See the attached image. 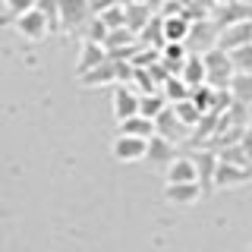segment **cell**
<instances>
[{
	"label": "cell",
	"instance_id": "cell-14",
	"mask_svg": "<svg viewBox=\"0 0 252 252\" xmlns=\"http://www.w3.org/2000/svg\"><path fill=\"white\" fill-rule=\"evenodd\" d=\"M164 195L173 205H192L202 195V186L199 183H167L164 186Z\"/></svg>",
	"mask_w": 252,
	"mask_h": 252
},
{
	"label": "cell",
	"instance_id": "cell-20",
	"mask_svg": "<svg viewBox=\"0 0 252 252\" xmlns=\"http://www.w3.org/2000/svg\"><path fill=\"white\" fill-rule=\"evenodd\" d=\"M167 107V98H164L161 92H145V94H139V114L142 117H155L161 114V110Z\"/></svg>",
	"mask_w": 252,
	"mask_h": 252
},
{
	"label": "cell",
	"instance_id": "cell-1",
	"mask_svg": "<svg viewBox=\"0 0 252 252\" xmlns=\"http://www.w3.org/2000/svg\"><path fill=\"white\" fill-rule=\"evenodd\" d=\"M202 63H205V85L211 89H227L233 79V63H230V54L220 51V47H211V51L202 54Z\"/></svg>",
	"mask_w": 252,
	"mask_h": 252
},
{
	"label": "cell",
	"instance_id": "cell-6",
	"mask_svg": "<svg viewBox=\"0 0 252 252\" xmlns=\"http://www.w3.org/2000/svg\"><path fill=\"white\" fill-rule=\"evenodd\" d=\"M173 158H177L173 142H167L164 136H158V132H155V136L148 139V148H145V158H142V161H145L152 170H167Z\"/></svg>",
	"mask_w": 252,
	"mask_h": 252
},
{
	"label": "cell",
	"instance_id": "cell-15",
	"mask_svg": "<svg viewBox=\"0 0 252 252\" xmlns=\"http://www.w3.org/2000/svg\"><path fill=\"white\" fill-rule=\"evenodd\" d=\"M167 183H199L192 158H173L167 167Z\"/></svg>",
	"mask_w": 252,
	"mask_h": 252
},
{
	"label": "cell",
	"instance_id": "cell-16",
	"mask_svg": "<svg viewBox=\"0 0 252 252\" xmlns=\"http://www.w3.org/2000/svg\"><path fill=\"white\" fill-rule=\"evenodd\" d=\"M189 16H164L161 19V32H164V41H186L189 35Z\"/></svg>",
	"mask_w": 252,
	"mask_h": 252
},
{
	"label": "cell",
	"instance_id": "cell-17",
	"mask_svg": "<svg viewBox=\"0 0 252 252\" xmlns=\"http://www.w3.org/2000/svg\"><path fill=\"white\" fill-rule=\"evenodd\" d=\"M132 44H139V35H136L132 29H126V26L110 29V32H107V38H104V51H107V54L123 51V47H132Z\"/></svg>",
	"mask_w": 252,
	"mask_h": 252
},
{
	"label": "cell",
	"instance_id": "cell-7",
	"mask_svg": "<svg viewBox=\"0 0 252 252\" xmlns=\"http://www.w3.org/2000/svg\"><path fill=\"white\" fill-rule=\"evenodd\" d=\"M92 16L94 13H92L89 0H60V26L66 32H79Z\"/></svg>",
	"mask_w": 252,
	"mask_h": 252
},
{
	"label": "cell",
	"instance_id": "cell-12",
	"mask_svg": "<svg viewBox=\"0 0 252 252\" xmlns=\"http://www.w3.org/2000/svg\"><path fill=\"white\" fill-rule=\"evenodd\" d=\"M107 60V51H104V44H98V41H89L85 38L82 47H79V60H76V69H79V76L82 73H89V69H94L98 63H104Z\"/></svg>",
	"mask_w": 252,
	"mask_h": 252
},
{
	"label": "cell",
	"instance_id": "cell-9",
	"mask_svg": "<svg viewBox=\"0 0 252 252\" xmlns=\"http://www.w3.org/2000/svg\"><path fill=\"white\" fill-rule=\"evenodd\" d=\"M252 180V164H227V161H218L215 167V189H233L240 183Z\"/></svg>",
	"mask_w": 252,
	"mask_h": 252
},
{
	"label": "cell",
	"instance_id": "cell-2",
	"mask_svg": "<svg viewBox=\"0 0 252 252\" xmlns=\"http://www.w3.org/2000/svg\"><path fill=\"white\" fill-rule=\"evenodd\" d=\"M183 44L189 54H205L211 47H218V22L215 19H195L189 26V35Z\"/></svg>",
	"mask_w": 252,
	"mask_h": 252
},
{
	"label": "cell",
	"instance_id": "cell-4",
	"mask_svg": "<svg viewBox=\"0 0 252 252\" xmlns=\"http://www.w3.org/2000/svg\"><path fill=\"white\" fill-rule=\"evenodd\" d=\"M155 132L177 145V142H189V132H192V129H189V126H186L183 120H180V117L170 110V104H167V107L161 110V114L155 117Z\"/></svg>",
	"mask_w": 252,
	"mask_h": 252
},
{
	"label": "cell",
	"instance_id": "cell-22",
	"mask_svg": "<svg viewBox=\"0 0 252 252\" xmlns=\"http://www.w3.org/2000/svg\"><path fill=\"white\" fill-rule=\"evenodd\" d=\"M94 16H101V22H104L107 29H120V26H126V6L117 3V0H110L104 10L94 13Z\"/></svg>",
	"mask_w": 252,
	"mask_h": 252
},
{
	"label": "cell",
	"instance_id": "cell-3",
	"mask_svg": "<svg viewBox=\"0 0 252 252\" xmlns=\"http://www.w3.org/2000/svg\"><path fill=\"white\" fill-rule=\"evenodd\" d=\"M13 26H16V32H19L26 41H44L47 32H51V22H47V16L38 10V6L29 10V13H22V16H16Z\"/></svg>",
	"mask_w": 252,
	"mask_h": 252
},
{
	"label": "cell",
	"instance_id": "cell-29",
	"mask_svg": "<svg viewBox=\"0 0 252 252\" xmlns=\"http://www.w3.org/2000/svg\"><path fill=\"white\" fill-rule=\"evenodd\" d=\"M236 145H240L243 155L252 161V126H246V129H243V136H240V142H236Z\"/></svg>",
	"mask_w": 252,
	"mask_h": 252
},
{
	"label": "cell",
	"instance_id": "cell-18",
	"mask_svg": "<svg viewBox=\"0 0 252 252\" xmlns=\"http://www.w3.org/2000/svg\"><path fill=\"white\" fill-rule=\"evenodd\" d=\"M120 132H123V136L152 139V136H155V120H152V117L136 114V117H129V120H123V123H120Z\"/></svg>",
	"mask_w": 252,
	"mask_h": 252
},
{
	"label": "cell",
	"instance_id": "cell-26",
	"mask_svg": "<svg viewBox=\"0 0 252 252\" xmlns=\"http://www.w3.org/2000/svg\"><path fill=\"white\" fill-rule=\"evenodd\" d=\"M230 63H233L236 73L252 76V44H243V47H236V51H230Z\"/></svg>",
	"mask_w": 252,
	"mask_h": 252
},
{
	"label": "cell",
	"instance_id": "cell-5",
	"mask_svg": "<svg viewBox=\"0 0 252 252\" xmlns=\"http://www.w3.org/2000/svg\"><path fill=\"white\" fill-rule=\"evenodd\" d=\"M243 44H252V19H240V22H230V26L218 29V47L220 51H236Z\"/></svg>",
	"mask_w": 252,
	"mask_h": 252
},
{
	"label": "cell",
	"instance_id": "cell-24",
	"mask_svg": "<svg viewBox=\"0 0 252 252\" xmlns=\"http://www.w3.org/2000/svg\"><path fill=\"white\" fill-rule=\"evenodd\" d=\"M170 110H173V114H177L180 120H183V123L189 126V129H192V126H195V123L202 120V110L195 107V104H192V101H189V98H183V101H177V104H170Z\"/></svg>",
	"mask_w": 252,
	"mask_h": 252
},
{
	"label": "cell",
	"instance_id": "cell-30",
	"mask_svg": "<svg viewBox=\"0 0 252 252\" xmlns=\"http://www.w3.org/2000/svg\"><path fill=\"white\" fill-rule=\"evenodd\" d=\"M220 3H224V6H227V3H236V0H220Z\"/></svg>",
	"mask_w": 252,
	"mask_h": 252
},
{
	"label": "cell",
	"instance_id": "cell-13",
	"mask_svg": "<svg viewBox=\"0 0 252 252\" xmlns=\"http://www.w3.org/2000/svg\"><path fill=\"white\" fill-rule=\"evenodd\" d=\"M189 89L195 85H205V63H202V54H186V60L180 63V73H177Z\"/></svg>",
	"mask_w": 252,
	"mask_h": 252
},
{
	"label": "cell",
	"instance_id": "cell-10",
	"mask_svg": "<svg viewBox=\"0 0 252 252\" xmlns=\"http://www.w3.org/2000/svg\"><path fill=\"white\" fill-rule=\"evenodd\" d=\"M192 164H195V173H199V186L202 192L208 195L211 189H215V167H218V155L211 152V148H195L192 155Z\"/></svg>",
	"mask_w": 252,
	"mask_h": 252
},
{
	"label": "cell",
	"instance_id": "cell-28",
	"mask_svg": "<svg viewBox=\"0 0 252 252\" xmlns=\"http://www.w3.org/2000/svg\"><path fill=\"white\" fill-rule=\"evenodd\" d=\"M38 10L47 16L51 29H57V26H60V0H38Z\"/></svg>",
	"mask_w": 252,
	"mask_h": 252
},
{
	"label": "cell",
	"instance_id": "cell-21",
	"mask_svg": "<svg viewBox=\"0 0 252 252\" xmlns=\"http://www.w3.org/2000/svg\"><path fill=\"white\" fill-rule=\"evenodd\" d=\"M161 94L167 98V104H177V101L189 98V85H186L180 76H167V79L161 82Z\"/></svg>",
	"mask_w": 252,
	"mask_h": 252
},
{
	"label": "cell",
	"instance_id": "cell-11",
	"mask_svg": "<svg viewBox=\"0 0 252 252\" xmlns=\"http://www.w3.org/2000/svg\"><path fill=\"white\" fill-rule=\"evenodd\" d=\"M136 114H139L136 89H132L129 82H117V89H114V117H117V123L129 120V117H136Z\"/></svg>",
	"mask_w": 252,
	"mask_h": 252
},
{
	"label": "cell",
	"instance_id": "cell-27",
	"mask_svg": "<svg viewBox=\"0 0 252 252\" xmlns=\"http://www.w3.org/2000/svg\"><path fill=\"white\" fill-rule=\"evenodd\" d=\"M107 26L104 22H101V16H92L89 22H85V38H89V41H98V44H104V38H107Z\"/></svg>",
	"mask_w": 252,
	"mask_h": 252
},
{
	"label": "cell",
	"instance_id": "cell-19",
	"mask_svg": "<svg viewBox=\"0 0 252 252\" xmlns=\"http://www.w3.org/2000/svg\"><path fill=\"white\" fill-rule=\"evenodd\" d=\"M227 92H230V98L233 101H240V104H252V76L246 73H233L230 79V85H227Z\"/></svg>",
	"mask_w": 252,
	"mask_h": 252
},
{
	"label": "cell",
	"instance_id": "cell-25",
	"mask_svg": "<svg viewBox=\"0 0 252 252\" xmlns=\"http://www.w3.org/2000/svg\"><path fill=\"white\" fill-rule=\"evenodd\" d=\"M3 6H6V13L0 16V26H3V22H13L16 16H22V13H29V10H35L38 0H3Z\"/></svg>",
	"mask_w": 252,
	"mask_h": 252
},
{
	"label": "cell",
	"instance_id": "cell-8",
	"mask_svg": "<svg viewBox=\"0 0 252 252\" xmlns=\"http://www.w3.org/2000/svg\"><path fill=\"white\" fill-rule=\"evenodd\" d=\"M145 148H148V139H139V136H117L114 139V148H110V155L117 158L120 164H136L145 158Z\"/></svg>",
	"mask_w": 252,
	"mask_h": 252
},
{
	"label": "cell",
	"instance_id": "cell-31",
	"mask_svg": "<svg viewBox=\"0 0 252 252\" xmlns=\"http://www.w3.org/2000/svg\"><path fill=\"white\" fill-rule=\"evenodd\" d=\"M0 6H3V0H0Z\"/></svg>",
	"mask_w": 252,
	"mask_h": 252
},
{
	"label": "cell",
	"instance_id": "cell-23",
	"mask_svg": "<svg viewBox=\"0 0 252 252\" xmlns=\"http://www.w3.org/2000/svg\"><path fill=\"white\" fill-rule=\"evenodd\" d=\"M148 26V6L145 3H126V29H132L139 35Z\"/></svg>",
	"mask_w": 252,
	"mask_h": 252
}]
</instances>
